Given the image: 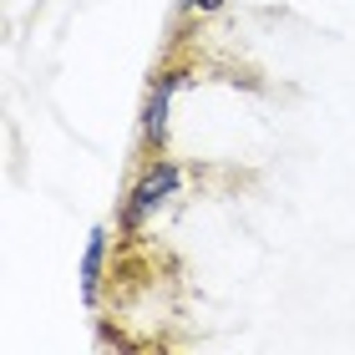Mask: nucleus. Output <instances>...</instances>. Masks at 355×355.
Segmentation results:
<instances>
[{"label":"nucleus","mask_w":355,"mask_h":355,"mask_svg":"<svg viewBox=\"0 0 355 355\" xmlns=\"http://www.w3.org/2000/svg\"><path fill=\"white\" fill-rule=\"evenodd\" d=\"M173 183H178V173H173V168H157V173L148 178V183L137 188V203H132V214H148V208H153L157 198H163V193H168Z\"/></svg>","instance_id":"nucleus-1"},{"label":"nucleus","mask_w":355,"mask_h":355,"mask_svg":"<svg viewBox=\"0 0 355 355\" xmlns=\"http://www.w3.org/2000/svg\"><path fill=\"white\" fill-rule=\"evenodd\" d=\"M193 6H203V10H208V6H218V0H193Z\"/></svg>","instance_id":"nucleus-2"}]
</instances>
